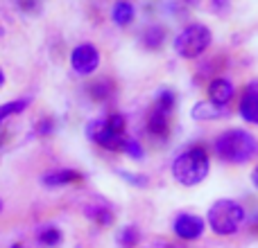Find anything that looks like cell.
I'll return each mask as SVG.
<instances>
[{
  "instance_id": "cell-22",
  "label": "cell",
  "mask_w": 258,
  "mask_h": 248,
  "mask_svg": "<svg viewBox=\"0 0 258 248\" xmlns=\"http://www.w3.org/2000/svg\"><path fill=\"white\" fill-rule=\"evenodd\" d=\"M122 154H127L134 160H143L145 158V151H143L141 142L134 140V138H125V145H122Z\"/></svg>"
},
{
  "instance_id": "cell-2",
  "label": "cell",
  "mask_w": 258,
  "mask_h": 248,
  "mask_svg": "<svg viewBox=\"0 0 258 248\" xmlns=\"http://www.w3.org/2000/svg\"><path fill=\"white\" fill-rule=\"evenodd\" d=\"M211 172V158L204 147H190L181 151L172 163V176L179 185L195 187L209 176Z\"/></svg>"
},
{
  "instance_id": "cell-26",
  "label": "cell",
  "mask_w": 258,
  "mask_h": 248,
  "mask_svg": "<svg viewBox=\"0 0 258 248\" xmlns=\"http://www.w3.org/2000/svg\"><path fill=\"white\" fill-rule=\"evenodd\" d=\"M52 131H54V120L52 117H43V120H39V124H36V136H41V138L52 136Z\"/></svg>"
},
{
  "instance_id": "cell-1",
  "label": "cell",
  "mask_w": 258,
  "mask_h": 248,
  "mask_svg": "<svg viewBox=\"0 0 258 248\" xmlns=\"http://www.w3.org/2000/svg\"><path fill=\"white\" fill-rule=\"evenodd\" d=\"M215 156L222 163L229 165H242L247 160H251L258 151V140L254 133L245 131V129H227L224 133H220L213 142Z\"/></svg>"
},
{
  "instance_id": "cell-29",
  "label": "cell",
  "mask_w": 258,
  "mask_h": 248,
  "mask_svg": "<svg viewBox=\"0 0 258 248\" xmlns=\"http://www.w3.org/2000/svg\"><path fill=\"white\" fill-rule=\"evenodd\" d=\"M181 3H188V5H197L200 0H181Z\"/></svg>"
},
{
  "instance_id": "cell-25",
  "label": "cell",
  "mask_w": 258,
  "mask_h": 248,
  "mask_svg": "<svg viewBox=\"0 0 258 248\" xmlns=\"http://www.w3.org/2000/svg\"><path fill=\"white\" fill-rule=\"evenodd\" d=\"M125 115H120V113H111V115L107 117V127L111 129V131H118V133H125Z\"/></svg>"
},
{
  "instance_id": "cell-18",
  "label": "cell",
  "mask_w": 258,
  "mask_h": 248,
  "mask_svg": "<svg viewBox=\"0 0 258 248\" xmlns=\"http://www.w3.org/2000/svg\"><path fill=\"white\" fill-rule=\"evenodd\" d=\"M84 212H86V217L98 221L100 226H111L113 223V212L109 208H104V205H86Z\"/></svg>"
},
{
  "instance_id": "cell-30",
  "label": "cell",
  "mask_w": 258,
  "mask_h": 248,
  "mask_svg": "<svg viewBox=\"0 0 258 248\" xmlns=\"http://www.w3.org/2000/svg\"><path fill=\"white\" fill-rule=\"evenodd\" d=\"M5 34V30H3V25H0V36H3Z\"/></svg>"
},
{
  "instance_id": "cell-3",
  "label": "cell",
  "mask_w": 258,
  "mask_h": 248,
  "mask_svg": "<svg viewBox=\"0 0 258 248\" xmlns=\"http://www.w3.org/2000/svg\"><path fill=\"white\" fill-rule=\"evenodd\" d=\"M213 43V32L204 23H190L174 36V52L181 59H197L206 52Z\"/></svg>"
},
{
  "instance_id": "cell-14",
  "label": "cell",
  "mask_w": 258,
  "mask_h": 248,
  "mask_svg": "<svg viewBox=\"0 0 258 248\" xmlns=\"http://www.w3.org/2000/svg\"><path fill=\"white\" fill-rule=\"evenodd\" d=\"M134 16H136V7H134L129 0H116L111 7V21L113 25L118 27H127L134 23Z\"/></svg>"
},
{
  "instance_id": "cell-17",
  "label": "cell",
  "mask_w": 258,
  "mask_h": 248,
  "mask_svg": "<svg viewBox=\"0 0 258 248\" xmlns=\"http://www.w3.org/2000/svg\"><path fill=\"white\" fill-rule=\"evenodd\" d=\"M174 104H177V95H174L170 88H163V90H159V93H156L154 106H152V108H156V111L170 115V113L174 111Z\"/></svg>"
},
{
  "instance_id": "cell-24",
  "label": "cell",
  "mask_w": 258,
  "mask_h": 248,
  "mask_svg": "<svg viewBox=\"0 0 258 248\" xmlns=\"http://www.w3.org/2000/svg\"><path fill=\"white\" fill-rule=\"evenodd\" d=\"M209 7L215 16H227L231 12V0H209Z\"/></svg>"
},
{
  "instance_id": "cell-20",
  "label": "cell",
  "mask_w": 258,
  "mask_h": 248,
  "mask_svg": "<svg viewBox=\"0 0 258 248\" xmlns=\"http://www.w3.org/2000/svg\"><path fill=\"white\" fill-rule=\"evenodd\" d=\"M61 230H57V228H45L43 232H39V244L45 248H57L61 244Z\"/></svg>"
},
{
  "instance_id": "cell-5",
  "label": "cell",
  "mask_w": 258,
  "mask_h": 248,
  "mask_svg": "<svg viewBox=\"0 0 258 248\" xmlns=\"http://www.w3.org/2000/svg\"><path fill=\"white\" fill-rule=\"evenodd\" d=\"M102 63L100 50L93 43H80L71 50V68L75 75L80 77H91Z\"/></svg>"
},
{
  "instance_id": "cell-7",
  "label": "cell",
  "mask_w": 258,
  "mask_h": 248,
  "mask_svg": "<svg viewBox=\"0 0 258 248\" xmlns=\"http://www.w3.org/2000/svg\"><path fill=\"white\" fill-rule=\"evenodd\" d=\"M238 115L247 124H258V79H251L242 88L240 104H238Z\"/></svg>"
},
{
  "instance_id": "cell-8",
  "label": "cell",
  "mask_w": 258,
  "mask_h": 248,
  "mask_svg": "<svg viewBox=\"0 0 258 248\" xmlns=\"http://www.w3.org/2000/svg\"><path fill=\"white\" fill-rule=\"evenodd\" d=\"M172 228H174V232H177V237H181V239H186V241H195V239H200L202 232H204L206 221L202 217H197V214L181 212L174 219Z\"/></svg>"
},
{
  "instance_id": "cell-13",
  "label": "cell",
  "mask_w": 258,
  "mask_h": 248,
  "mask_svg": "<svg viewBox=\"0 0 258 248\" xmlns=\"http://www.w3.org/2000/svg\"><path fill=\"white\" fill-rule=\"evenodd\" d=\"M165 39H168V32H165L163 25H150L143 30L141 34V43L145 50H152V52H156V50L163 48Z\"/></svg>"
},
{
  "instance_id": "cell-27",
  "label": "cell",
  "mask_w": 258,
  "mask_h": 248,
  "mask_svg": "<svg viewBox=\"0 0 258 248\" xmlns=\"http://www.w3.org/2000/svg\"><path fill=\"white\" fill-rule=\"evenodd\" d=\"M251 183H254V187L258 190V165L254 167V172H251Z\"/></svg>"
},
{
  "instance_id": "cell-28",
  "label": "cell",
  "mask_w": 258,
  "mask_h": 248,
  "mask_svg": "<svg viewBox=\"0 0 258 248\" xmlns=\"http://www.w3.org/2000/svg\"><path fill=\"white\" fill-rule=\"evenodd\" d=\"M5 81H7V75H5V70H3V68H0V88H3V86H5Z\"/></svg>"
},
{
  "instance_id": "cell-11",
  "label": "cell",
  "mask_w": 258,
  "mask_h": 248,
  "mask_svg": "<svg viewBox=\"0 0 258 248\" xmlns=\"http://www.w3.org/2000/svg\"><path fill=\"white\" fill-rule=\"evenodd\" d=\"M229 113L227 106H218L213 102H197L195 106L190 108V117L197 122H204V120H220Z\"/></svg>"
},
{
  "instance_id": "cell-15",
  "label": "cell",
  "mask_w": 258,
  "mask_h": 248,
  "mask_svg": "<svg viewBox=\"0 0 258 248\" xmlns=\"http://www.w3.org/2000/svg\"><path fill=\"white\" fill-rule=\"evenodd\" d=\"M116 93V86H113L111 79H98L89 86V95L93 102H109Z\"/></svg>"
},
{
  "instance_id": "cell-23",
  "label": "cell",
  "mask_w": 258,
  "mask_h": 248,
  "mask_svg": "<svg viewBox=\"0 0 258 248\" xmlns=\"http://www.w3.org/2000/svg\"><path fill=\"white\" fill-rule=\"evenodd\" d=\"M16 7H18V12L32 16V14L41 12V0H16Z\"/></svg>"
},
{
  "instance_id": "cell-10",
  "label": "cell",
  "mask_w": 258,
  "mask_h": 248,
  "mask_svg": "<svg viewBox=\"0 0 258 248\" xmlns=\"http://www.w3.org/2000/svg\"><path fill=\"white\" fill-rule=\"evenodd\" d=\"M82 178L84 176L77 169H54V172L43 174L41 183L45 187H61V185H71V183H80Z\"/></svg>"
},
{
  "instance_id": "cell-6",
  "label": "cell",
  "mask_w": 258,
  "mask_h": 248,
  "mask_svg": "<svg viewBox=\"0 0 258 248\" xmlns=\"http://www.w3.org/2000/svg\"><path fill=\"white\" fill-rule=\"evenodd\" d=\"M86 138L109 151H122V145H125V133L111 131L107 127V117H98L86 124Z\"/></svg>"
},
{
  "instance_id": "cell-12",
  "label": "cell",
  "mask_w": 258,
  "mask_h": 248,
  "mask_svg": "<svg viewBox=\"0 0 258 248\" xmlns=\"http://www.w3.org/2000/svg\"><path fill=\"white\" fill-rule=\"evenodd\" d=\"M170 115H165V113L156 111V108H152L150 115H147V133H150L152 138H156V140H165L170 133Z\"/></svg>"
},
{
  "instance_id": "cell-16",
  "label": "cell",
  "mask_w": 258,
  "mask_h": 248,
  "mask_svg": "<svg viewBox=\"0 0 258 248\" xmlns=\"http://www.w3.org/2000/svg\"><path fill=\"white\" fill-rule=\"evenodd\" d=\"M32 104L30 97H21V99H12V102H5L0 104V129H3L5 120H9V117L18 115V113H23L27 106Z\"/></svg>"
},
{
  "instance_id": "cell-4",
  "label": "cell",
  "mask_w": 258,
  "mask_h": 248,
  "mask_svg": "<svg viewBox=\"0 0 258 248\" xmlns=\"http://www.w3.org/2000/svg\"><path fill=\"white\" fill-rule=\"evenodd\" d=\"M245 223V210L231 199H220L209 208V226L215 235H236Z\"/></svg>"
},
{
  "instance_id": "cell-31",
  "label": "cell",
  "mask_w": 258,
  "mask_h": 248,
  "mask_svg": "<svg viewBox=\"0 0 258 248\" xmlns=\"http://www.w3.org/2000/svg\"><path fill=\"white\" fill-rule=\"evenodd\" d=\"M0 212H3V199H0Z\"/></svg>"
},
{
  "instance_id": "cell-19",
  "label": "cell",
  "mask_w": 258,
  "mask_h": 248,
  "mask_svg": "<svg viewBox=\"0 0 258 248\" xmlns=\"http://www.w3.org/2000/svg\"><path fill=\"white\" fill-rule=\"evenodd\" d=\"M141 241V230L136 226H125L120 232H118V244L125 248H134Z\"/></svg>"
},
{
  "instance_id": "cell-21",
  "label": "cell",
  "mask_w": 258,
  "mask_h": 248,
  "mask_svg": "<svg viewBox=\"0 0 258 248\" xmlns=\"http://www.w3.org/2000/svg\"><path fill=\"white\" fill-rule=\"evenodd\" d=\"M118 176L134 187H150V178L145 174H134V172H127V169H118Z\"/></svg>"
},
{
  "instance_id": "cell-32",
  "label": "cell",
  "mask_w": 258,
  "mask_h": 248,
  "mask_svg": "<svg viewBox=\"0 0 258 248\" xmlns=\"http://www.w3.org/2000/svg\"><path fill=\"white\" fill-rule=\"evenodd\" d=\"M12 248H23V246H12Z\"/></svg>"
},
{
  "instance_id": "cell-9",
  "label": "cell",
  "mask_w": 258,
  "mask_h": 248,
  "mask_svg": "<svg viewBox=\"0 0 258 248\" xmlns=\"http://www.w3.org/2000/svg\"><path fill=\"white\" fill-rule=\"evenodd\" d=\"M236 95V86L227 77H215L209 81V102L218 104V106H227Z\"/></svg>"
}]
</instances>
